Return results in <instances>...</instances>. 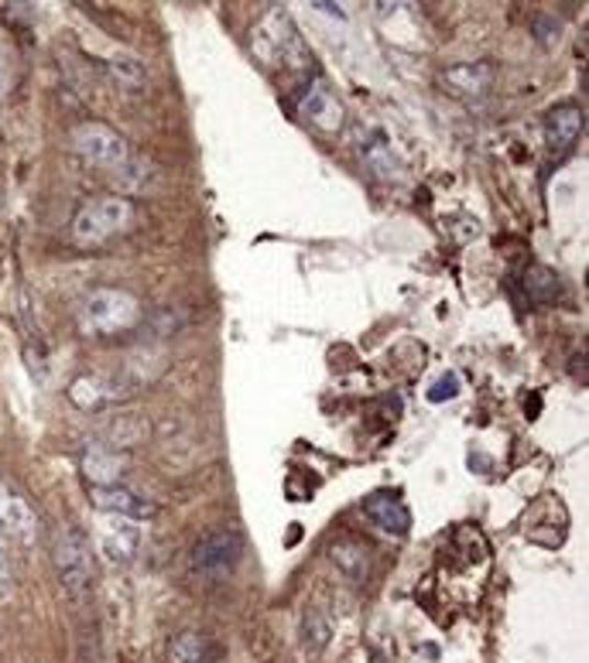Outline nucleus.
Segmentation results:
<instances>
[{"mask_svg": "<svg viewBox=\"0 0 589 663\" xmlns=\"http://www.w3.org/2000/svg\"><path fill=\"white\" fill-rule=\"evenodd\" d=\"M144 319V308L141 301L123 291V288H97L89 291L76 311V322H79V332L89 335V339H110V335H123L138 329Z\"/></svg>", "mask_w": 589, "mask_h": 663, "instance_id": "1", "label": "nucleus"}, {"mask_svg": "<svg viewBox=\"0 0 589 663\" xmlns=\"http://www.w3.org/2000/svg\"><path fill=\"white\" fill-rule=\"evenodd\" d=\"M138 219V209L123 196H100L86 202L73 219V240L79 246H103L107 240L128 233Z\"/></svg>", "mask_w": 589, "mask_h": 663, "instance_id": "2", "label": "nucleus"}, {"mask_svg": "<svg viewBox=\"0 0 589 663\" xmlns=\"http://www.w3.org/2000/svg\"><path fill=\"white\" fill-rule=\"evenodd\" d=\"M55 572L62 592L73 603H86L92 588V554H89V537L76 523H66L55 537Z\"/></svg>", "mask_w": 589, "mask_h": 663, "instance_id": "3", "label": "nucleus"}, {"mask_svg": "<svg viewBox=\"0 0 589 663\" xmlns=\"http://www.w3.org/2000/svg\"><path fill=\"white\" fill-rule=\"evenodd\" d=\"M73 151L79 157H86L89 165H100V168H123L131 162V144L123 141L113 128L97 120H86L79 128H73L69 134Z\"/></svg>", "mask_w": 589, "mask_h": 663, "instance_id": "4", "label": "nucleus"}, {"mask_svg": "<svg viewBox=\"0 0 589 663\" xmlns=\"http://www.w3.org/2000/svg\"><path fill=\"white\" fill-rule=\"evenodd\" d=\"M240 554H243L240 530L237 527H216V530H209V533L199 537V544L193 551V567H196L203 578L220 582V578H227L233 567H237Z\"/></svg>", "mask_w": 589, "mask_h": 663, "instance_id": "5", "label": "nucleus"}, {"mask_svg": "<svg viewBox=\"0 0 589 663\" xmlns=\"http://www.w3.org/2000/svg\"><path fill=\"white\" fill-rule=\"evenodd\" d=\"M134 380L128 376H113V373H79L76 380H69L66 397L73 400V407H79L83 415H97V410H107L120 400H128L134 394Z\"/></svg>", "mask_w": 589, "mask_h": 663, "instance_id": "6", "label": "nucleus"}, {"mask_svg": "<svg viewBox=\"0 0 589 663\" xmlns=\"http://www.w3.org/2000/svg\"><path fill=\"white\" fill-rule=\"evenodd\" d=\"M251 45L264 62H285V66H302V62H305V48H302L295 27L288 24L285 14L264 18L258 24V31H254Z\"/></svg>", "mask_w": 589, "mask_h": 663, "instance_id": "7", "label": "nucleus"}, {"mask_svg": "<svg viewBox=\"0 0 589 663\" xmlns=\"http://www.w3.org/2000/svg\"><path fill=\"white\" fill-rule=\"evenodd\" d=\"M97 544H100V551H103L107 561L128 564L141 551V527L131 517L100 513V520H97Z\"/></svg>", "mask_w": 589, "mask_h": 663, "instance_id": "8", "label": "nucleus"}, {"mask_svg": "<svg viewBox=\"0 0 589 663\" xmlns=\"http://www.w3.org/2000/svg\"><path fill=\"white\" fill-rule=\"evenodd\" d=\"M493 79H498L493 62H456L439 73V86L456 100H483L493 89Z\"/></svg>", "mask_w": 589, "mask_h": 663, "instance_id": "9", "label": "nucleus"}, {"mask_svg": "<svg viewBox=\"0 0 589 663\" xmlns=\"http://www.w3.org/2000/svg\"><path fill=\"white\" fill-rule=\"evenodd\" d=\"M0 530L18 537L21 544L39 541V513L31 510L28 496L8 479H0Z\"/></svg>", "mask_w": 589, "mask_h": 663, "instance_id": "10", "label": "nucleus"}, {"mask_svg": "<svg viewBox=\"0 0 589 663\" xmlns=\"http://www.w3.org/2000/svg\"><path fill=\"white\" fill-rule=\"evenodd\" d=\"M360 510H363V517L370 523H374L378 530H384V533H391V537H405L412 530V513H408L405 502H401L397 493H388V489L370 493L360 502Z\"/></svg>", "mask_w": 589, "mask_h": 663, "instance_id": "11", "label": "nucleus"}, {"mask_svg": "<svg viewBox=\"0 0 589 663\" xmlns=\"http://www.w3.org/2000/svg\"><path fill=\"white\" fill-rule=\"evenodd\" d=\"M89 499L100 513H117V517H131V520H148L159 513V507H154L151 499L131 493L123 483L120 486H89Z\"/></svg>", "mask_w": 589, "mask_h": 663, "instance_id": "12", "label": "nucleus"}, {"mask_svg": "<svg viewBox=\"0 0 589 663\" xmlns=\"http://www.w3.org/2000/svg\"><path fill=\"white\" fill-rule=\"evenodd\" d=\"M586 128V117L576 103H559L552 107L548 117H545V144L555 157H563L576 147L579 134Z\"/></svg>", "mask_w": 589, "mask_h": 663, "instance_id": "13", "label": "nucleus"}, {"mask_svg": "<svg viewBox=\"0 0 589 663\" xmlns=\"http://www.w3.org/2000/svg\"><path fill=\"white\" fill-rule=\"evenodd\" d=\"M123 472H128V458L103 441L83 452V476L89 479V486H120Z\"/></svg>", "mask_w": 589, "mask_h": 663, "instance_id": "14", "label": "nucleus"}, {"mask_svg": "<svg viewBox=\"0 0 589 663\" xmlns=\"http://www.w3.org/2000/svg\"><path fill=\"white\" fill-rule=\"evenodd\" d=\"M302 117H305L308 123H316V128L326 131V134H336L339 128H343V107H339V100L332 97V92H329L323 82L305 92Z\"/></svg>", "mask_w": 589, "mask_h": 663, "instance_id": "15", "label": "nucleus"}, {"mask_svg": "<svg viewBox=\"0 0 589 663\" xmlns=\"http://www.w3.org/2000/svg\"><path fill=\"white\" fill-rule=\"evenodd\" d=\"M329 557L332 564L343 572L347 578L353 582H363L367 572H370V548L363 541H357V537H339V541L329 544Z\"/></svg>", "mask_w": 589, "mask_h": 663, "instance_id": "16", "label": "nucleus"}, {"mask_svg": "<svg viewBox=\"0 0 589 663\" xmlns=\"http://www.w3.org/2000/svg\"><path fill=\"white\" fill-rule=\"evenodd\" d=\"M524 295H528L532 305H548L559 298V274H555L552 267H528L524 270Z\"/></svg>", "mask_w": 589, "mask_h": 663, "instance_id": "17", "label": "nucleus"}, {"mask_svg": "<svg viewBox=\"0 0 589 663\" xmlns=\"http://www.w3.org/2000/svg\"><path fill=\"white\" fill-rule=\"evenodd\" d=\"M332 640V622L319 609H305L302 616V647L308 656H319Z\"/></svg>", "mask_w": 589, "mask_h": 663, "instance_id": "18", "label": "nucleus"}, {"mask_svg": "<svg viewBox=\"0 0 589 663\" xmlns=\"http://www.w3.org/2000/svg\"><path fill=\"white\" fill-rule=\"evenodd\" d=\"M206 653H209L206 637L193 633V629H185V633L172 637V643H168V663H203Z\"/></svg>", "mask_w": 589, "mask_h": 663, "instance_id": "19", "label": "nucleus"}, {"mask_svg": "<svg viewBox=\"0 0 589 663\" xmlns=\"http://www.w3.org/2000/svg\"><path fill=\"white\" fill-rule=\"evenodd\" d=\"M11 592H14V561H11L8 533L0 530V603H8Z\"/></svg>", "mask_w": 589, "mask_h": 663, "instance_id": "20", "label": "nucleus"}, {"mask_svg": "<svg viewBox=\"0 0 589 663\" xmlns=\"http://www.w3.org/2000/svg\"><path fill=\"white\" fill-rule=\"evenodd\" d=\"M110 73L123 82V86H141L144 82V73L134 58H113L110 62Z\"/></svg>", "mask_w": 589, "mask_h": 663, "instance_id": "21", "label": "nucleus"}, {"mask_svg": "<svg viewBox=\"0 0 589 663\" xmlns=\"http://www.w3.org/2000/svg\"><path fill=\"white\" fill-rule=\"evenodd\" d=\"M456 394H459V376L449 373V376H443V380L428 390V400H432V404H439V400H452Z\"/></svg>", "mask_w": 589, "mask_h": 663, "instance_id": "22", "label": "nucleus"}, {"mask_svg": "<svg viewBox=\"0 0 589 663\" xmlns=\"http://www.w3.org/2000/svg\"><path fill=\"white\" fill-rule=\"evenodd\" d=\"M4 92H8V58L4 48H0V103H4Z\"/></svg>", "mask_w": 589, "mask_h": 663, "instance_id": "23", "label": "nucleus"}]
</instances>
